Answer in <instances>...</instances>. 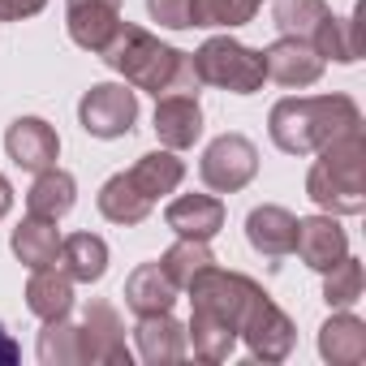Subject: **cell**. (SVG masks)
Masks as SVG:
<instances>
[{
    "label": "cell",
    "mask_w": 366,
    "mask_h": 366,
    "mask_svg": "<svg viewBox=\"0 0 366 366\" xmlns=\"http://www.w3.org/2000/svg\"><path fill=\"white\" fill-rule=\"evenodd\" d=\"M263 289L242 276V272H220V267H207L203 276L190 280V302H194V319H190V345H194V357L203 362H224L237 345V332H242V319L246 310L254 306Z\"/></svg>",
    "instance_id": "cell-1"
},
{
    "label": "cell",
    "mask_w": 366,
    "mask_h": 366,
    "mask_svg": "<svg viewBox=\"0 0 366 366\" xmlns=\"http://www.w3.org/2000/svg\"><path fill=\"white\" fill-rule=\"evenodd\" d=\"M99 56L134 91H151L155 99L159 95H199V86H203L194 74V61L186 52L159 44L155 35H147L142 26H129V22H117L112 39L99 48Z\"/></svg>",
    "instance_id": "cell-2"
},
{
    "label": "cell",
    "mask_w": 366,
    "mask_h": 366,
    "mask_svg": "<svg viewBox=\"0 0 366 366\" xmlns=\"http://www.w3.org/2000/svg\"><path fill=\"white\" fill-rule=\"evenodd\" d=\"M357 104L345 95H302V99H280L272 108V142L285 155H315L319 147H327L336 134L357 129Z\"/></svg>",
    "instance_id": "cell-3"
},
{
    "label": "cell",
    "mask_w": 366,
    "mask_h": 366,
    "mask_svg": "<svg viewBox=\"0 0 366 366\" xmlns=\"http://www.w3.org/2000/svg\"><path fill=\"white\" fill-rule=\"evenodd\" d=\"M319 151L323 155L315 159V168L306 177V194L327 216H362L366 212V142H362V125L336 134Z\"/></svg>",
    "instance_id": "cell-4"
},
{
    "label": "cell",
    "mask_w": 366,
    "mask_h": 366,
    "mask_svg": "<svg viewBox=\"0 0 366 366\" xmlns=\"http://www.w3.org/2000/svg\"><path fill=\"white\" fill-rule=\"evenodd\" d=\"M194 74L199 82L207 86H220V91H233V95H254L267 78V65H263V52L229 39V35H216L207 39L194 56Z\"/></svg>",
    "instance_id": "cell-5"
},
{
    "label": "cell",
    "mask_w": 366,
    "mask_h": 366,
    "mask_svg": "<svg viewBox=\"0 0 366 366\" xmlns=\"http://www.w3.org/2000/svg\"><path fill=\"white\" fill-rule=\"evenodd\" d=\"M254 172H259V151L246 134H220L199 159L203 186L216 194H237L242 186L254 181Z\"/></svg>",
    "instance_id": "cell-6"
},
{
    "label": "cell",
    "mask_w": 366,
    "mask_h": 366,
    "mask_svg": "<svg viewBox=\"0 0 366 366\" xmlns=\"http://www.w3.org/2000/svg\"><path fill=\"white\" fill-rule=\"evenodd\" d=\"M78 121L91 138H121L138 121V95L129 91V82H99L82 95Z\"/></svg>",
    "instance_id": "cell-7"
},
{
    "label": "cell",
    "mask_w": 366,
    "mask_h": 366,
    "mask_svg": "<svg viewBox=\"0 0 366 366\" xmlns=\"http://www.w3.org/2000/svg\"><path fill=\"white\" fill-rule=\"evenodd\" d=\"M74 336H78V362H129L125 327L108 302H91Z\"/></svg>",
    "instance_id": "cell-8"
},
{
    "label": "cell",
    "mask_w": 366,
    "mask_h": 366,
    "mask_svg": "<svg viewBox=\"0 0 366 366\" xmlns=\"http://www.w3.org/2000/svg\"><path fill=\"white\" fill-rule=\"evenodd\" d=\"M242 332H246L250 353L263 357V362H280V357H289V349H293V323H289V315H285L267 293L254 297V306H250L246 319H242Z\"/></svg>",
    "instance_id": "cell-9"
},
{
    "label": "cell",
    "mask_w": 366,
    "mask_h": 366,
    "mask_svg": "<svg viewBox=\"0 0 366 366\" xmlns=\"http://www.w3.org/2000/svg\"><path fill=\"white\" fill-rule=\"evenodd\" d=\"M263 65H267V78H272V82L297 86V91L310 86V82H319V74H323V56L315 52L310 39H297V35L276 39V44L263 52Z\"/></svg>",
    "instance_id": "cell-10"
},
{
    "label": "cell",
    "mask_w": 366,
    "mask_h": 366,
    "mask_svg": "<svg viewBox=\"0 0 366 366\" xmlns=\"http://www.w3.org/2000/svg\"><path fill=\"white\" fill-rule=\"evenodd\" d=\"M5 151L14 164H22L26 172H44V168H56V155H61V138L48 121L39 117H18L5 134Z\"/></svg>",
    "instance_id": "cell-11"
},
{
    "label": "cell",
    "mask_w": 366,
    "mask_h": 366,
    "mask_svg": "<svg viewBox=\"0 0 366 366\" xmlns=\"http://www.w3.org/2000/svg\"><path fill=\"white\" fill-rule=\"evenodd\" d=\"M155 134L168 151H186L203 134V108L199 95H159L155 104Z\"/></svg>",
    "instance_id": "cell-12"
},
{
    "label": "cell",
    "mask_w": 366,
    "mask_h": 366,
    "mask_svg": "<svg viewBox=\"0 0 366 366\" xmlns=\"http://www.w3.org/2000/svg\"><path fill=\"white\" fill-rule=\"evenodd\" d=\"M293 250L302 254L306 267L327 272L332 263H340V259L349 254V237H345V229H340L332 216H310V220H297Z\"/></svg>",
    "instance_id": "cell-13"
},
{
    "label": "cell",
    "mask_w": 366,
    "mask_h": 366,
    "mask_svg": "<svg viewBox=\"0 0 366 366\" xmlns=\"http://www.w3.org/2000/svg\"><path fill=\"white\" fill-rule=\"evenodd\" d=\"M168 229L177 237H199V242H212L220 229H224V203L212 199V194H181L168 203L164 212Z\"/></svg>",
    "instance_id": "cell-14"
},
{
    "label": "cell",
    "mask_w": 366,
    "mask_h": 366,
    "mask_svg": "<svg viewBox=\"0 0 366 366\" xmlns=\"http://www.w3.org/2000/svg\"><path fill=\"white\" fill-rule=\"evenodd\" d=\"M121 22V0H69V39L86 52H99Z\"/></svg>",
    "instance_id": "cell-15"
},
{
    "label": "cell",
    "mask_w": 366,
    "mask_h": 366,
    "mask_svg": "<svg viewBox=\"0 0 366 366\" xmlns=\"http://www.w3.org/2000/svg\"><path fill=\"white\" fill-rule=\"evenodd\" d=\"M293 237H297V216H289L285 207H254L246 216V242L263 254V259H285L293 254Z\"/></svg>",
    "instance_id": "cell-16"
},
{
    "label": "cell",
    "mask_w": 366,
    "mask_h": 366,
    "mask_svg": "<svg viewBox=\"0 0 366 366\" xmlns=\"http://www.w3.org/2000/svg\"><path fill=\"white\" fill-rule=\"evenodd\" d=\"M26 306H31V315H39L44 323L65 319V315L74 310V280L65 276V267H56V263L35 267L31 280H26Z\"/></svg>",
    "instance_id": "cell-17"
},
{
    "label": "cell",
    "mask_w": 366,
    "mask_h": 366,
    "mask_svg": "<svg viewBox=\"0 0 366 366\" xmlns=\"http://www.w3.org/2000/svg\"><path fill=\"white\" fill-rule=\"evenodd\" d=\"M172 302H177V285L164 276L159 263H142V267L129 272V280H125V306L138 319L142 315H164V310H172Z\"/></svg>",
    "instance_id": "cell-18"
},
{
    "label": "cell",
    "mask_w": 366,
    "mask_h": 366,
    "mask_svg": "<svg viewBox=\"0 0 366 366\" xmlns=\"http://www.w3.org/2000/svg\"><path fill=\"white\" fill-rule=\"evenodd\" d=\"M78 203V181L61 168H44L35 172V186L26 194V216H39V220H61L69 216Z\"/></svg>",
    "instance_id": "cell-19"
},
{
    "label": "cell",
    "mask_w": 366,
    "mask_h": 366,
    "mask_svg": "<svg viewBox=\"0 0 366 366\" xmlns=\"http://www.w3.org/2000/svg\"><path fill=\"white\" fill-rule=\"evenodd\" d=\"M138 353H142V362H181L186 357V327L168 310L142 315L138 319Z\"/></svg>",
    "instance_id": "cell-20"
},
{
    "label": "cell",
    "mask_w": 366,
    "mask_h": 366,
    "mask_svg": "<svg viewBox=\"0 0 366 366\" xmlns=\"http://www.w3.org/2000/svg\"><path fill=\"white\" fill-rule=\"evenodd\" d=\"M56 259H61L69 280L95 285L108 272V242L95 237V233H74V237H61V254Z\"/></svg>",
    "instance_id": "cell-21"
},
{
    "label": "cell",
    "mask_w": 366,
    "mask_h": 366,
    "mask_svg": "<svg viewBox=\"0 0 366 366\" xmlns=\"http://www.w3.org/2000/svg\"><path fill=\"white\" fill-rule=\"evenodd\" d=\"M181 177H186V164H181L172 151H147V155H138V164L129 168V181L151 199V203H159L164 194H172L177 186H181Z\"/></svg>",
    "instance_id": "cell-22"
},
{
    "label": "cell",
    "mask_w": 366,
    "mask_h": 366,
    "mask_svg": "<svg viewBox=\"0 0 366 366\" xmlns=\"http://www.w3.org/2000/svg\"><path fill=\"white\" fill-rule=\"evenodd\" d=\"M151 207H155V203L129 181V172L108 177L104 190H99V212H104V220H112V224H142V220L151 216Z\"/></svg>",
    "instance_id": "cell-23"
},
{
    "label": "cell",
    "mask_w": 366,
    "mask_h": 366,
    "mask_svg": "<svg viewBox=\"0 0 366 366\" xmlns=\"http://www.w3.org/2000/svg\"><path fill=\"white\" fill-rule=\"evenodd\" d=\"M319 353L336 366H353L366 357V327L353 315H332L319 332Z\"/></svg>",
    "instance_id": "cell-24"
},
{
    "label": "cell",
    "mask_w": 366,
    "mask_h": 366,
    "mask_svg": "<svg viewBox=\"0 0 366 366\" xmlns=\"http://www.w3.org/2000/svg\"><path fill=\"white\" fill-rule=\"evenodd\" d=\"M14 254H18L31 272H35V267L56 263V254H61V233H56V220L26 216V220L14 229Z\"/></svg>",
    "instance_id": "cell-25"
},
{
    "label": "cell",
    "mask_w": 366,
    "mask_h": 366,
    "mask_svg": "<svg viewBox=\"0 0 366 366\" xmlns=\"http://www.w3.org/2000/svg\"><path fill=\"white\" fill-rule=\"evenodd\" d=\"M159 267H164V276H168L177 289H190L194 276H203L207 267H216V254H212L207 242H199V237H181L177 246L164 250Z\"/></svg>",
    "instance_id": "cell-26"
},
{
    "label": "cell",
    "mask_w": 366,
    "mask_h": 366,
    "mask_svg": "<svg viewBox=\"0 0 366 366\" xmlns=\"http://www.w3.org/2000/svg\"><path fill=\"white\" fill-rule=\"evenodd\" d=\"M310 44H315V52L323 56V61H340V65H353L357 56H362V39H357V18H323L319 22V31L310 35Z\"/></svg>",
    "instance_id": "cell-27"
},
{
    "label": "cell",
    "mask_w": 366,
    "mask_h": 366,
    "mask_svg": "<svg viewBox=\"0 0 366 366\" xmlns=\"http://www.w3.org/2000/svg\"><path fill=\"white\" fill-rule=\"evenodd\" d=\"M263 0H190V26H246Z\"/></svg>",
    "instance_id": "cell-28"
},
{
    "label": "cell",
    "mask_w": 366,
    "mask_h": 366,
    "mask_svg": "<svg viewBox=\"0 0 366 366\" xmlns=\"http://www.w3.org/2000/svg\"><path fill=\"white\" fill-rule=\"evenodd\" d=\"M327 14H332V9L323 5V0H276V9H272L276 26H280L285 35H297V39H310Z\"/></svg>",
    "instance_id": "cell-29"
},
{
    "label": "cell",
    "mask_w": 366,
    "mask_h": 366,
    "mask_svg": "<svg viewBox=\"0 0 366 366\" xmlns=\"http://www.w3.org/2000/svg\"><path fill=\"white\" fill-rule=\"evenodd\" d=\"M323 297H327V306H353L362 297V263L349 254L340 263H332L323 272Z\"/></svg>",
    "instance_id": "cell-30"
},
{
    "label": "cell",
    "mask_w": 366,
    "mask_h": 366,
    "mask_svg": "<svg viewBox=\"0 0 366 366\" xmlns=\"http://www.w3.org/2000/svg\"><path fill=\"white\" fill-rule=\"evenodd\" d=\"M39 362H44V366H52V362H78V336H74L69 315L44 323V336H39Z\"/></svg>",
    "instance_id": "cell-31"
},
{
    "label": "cell",
    "mask_w": 366,
    "mask_h": 366,
    "mask_svg": "<svg viewBox=\"0 0 366 366\" xmlns=\"http://www.w3.org/2000/svg\"><path fill=\"white\" fill-rule=\"evenodd\" d=\"M147 14L168 31H190V0H147Z\"/></svg>",
    "instance_id": "cell-32"
},
{
    "label": "cell",
    "mask_w": 366,
    "mask_h": 366,
    "mask_svg": "<svg viewBox=\"0 0 366 366\" xmlns=\"http://www.w3.org/2000/svg\"><path fill=\"white\" fill-rule=\"evenodd\" d=\"M48 0H0V22H22V18H35Z\"/></svg>",
    "instance_id": "cell-33"
},
{
    "label": "cell",
    "mask_w": 366,
    "mask_h": 366,
    "mask_svg": "<svg viewBox=\"0 0 366 366\" xmlns=\"http://www.w3.org/2000/svg\"><path fill=\"white\" fill-rule=\"evenodd\" d=\"M22 357V349H18V340L5 332V323H0V362H18Z\"/></svg>",
    "instance_id": "cell-34"
},
{
    "label": "cell",
    "mask_w": 366,
    "mask_h": 366,
    "mask_svg": "<svg viewBox=\"0 0 366 366\" xmlns=\"http://www.w3.org/2000/svg\"><path fill=\"white\" fill-rule=\"evenodd\" d=\"M9 207H14V186H9L5 177H0V220L9 216Z\"/></svg>",
    "instance_id": "cell-35"
}]
</instances>
